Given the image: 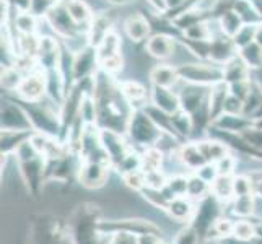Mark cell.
I'll return each instance as SVG.
<instances>
[{
    "mask_svg": "<svg viewBox=\"0 0 262 244\" xmlns=\"http://www.w3.org/2000/svg\"><path fill=\"white\" fill-rule=\"evenodd\" d=\"M62 59V49L56 39H52L51 36H42L39 38L38 52H36V64L44 72L54 70L60 67Z\"/></svg>",
    "mask_w": 262,
    "mask_h": 244,
    "instance_id": "16",
    "label": "cell"
},
{
    "mask_svg": "<svg viewBox=\"0 0 262 244\" xmlns=\"http://www.w3.org/2000/svg\"><path fill=\"white\" fill-rule=\"evenodd\" d=\"M74 244H103V233L99 225L103 212L93 202L78 204L67 218Z\"/></svg>",
    "mask_w": 262,
    "mask_h": 244,
    "instance_id": "2",
    "label": "cell"
},
{
    "mask_svg": "<svg viewBox=\"0 0 262 244\" xmlns=\"http://www.w3.org/2000/svg\"><path fill=\"white\" fill-rule=\"evenodd\" d=\"M57 4V0H33L31 13L36 16H46V13Z\"/></svg>",
    "mask_w": 262,
    "mask_h": 244,
    "instance_id": "55",
    "label": "cell"
},
{
    "mask_svg": "<svg viewBox=\"0 0 262 244\" xmlns=\"http://www.w3.org/2000/svg\"><path fill=\"white\" fill-rule=\"evenodd\" d=\"M121 90L134 109H143L150 103V92H147V88L142 83H139V81L135 80L121 81Z\"/></svg>",
    "mask_w": 262,
    "mask_h": 244,
    "instance_id": "24",
    "label": "cell"
},
{
    "mask_svg": "<svg viewBox=\"0 0 262 244\" xmlns=\"http://www.w3.org/2000/svg\"><path fill=\"white\" fill-rule=\"evenodd\" d=\"M171 119H173V127L174 132L179 137L181 142H186L189 137L194 135V122H192V117L189 116L186 111L179 109L178 113L171 114Z\"/></svg>",
    "mask_w": 262,
    "mask_h": 244,
    "instance_id": "33",
    "label": "cell"
},
{
    "mask_svg": "<svg viewBox=\"0 0 262 244\" xmlns=\"http://www.w3.org/2000/svg\"><path fill=\"white\" fill-rule=\"evenodd\" d=\"M147 2L155 8L157 13H166L168 7H166V0H147Z\"/></svg>",
    "mask_w": 262,
    "mask_h": 244,
    "instance_id": "60",
    "label": "cell"
},
{
    "mask_svg": "<svg viewBox=\"0 0 262 244\" xmlns=\"http://www.w3.org/2000/svg\"><path fill=\"white\" fill-rule=\"evenodd\" d=\"M142 171L143 173H150V171L161 169L165 160V150L160 147H150L142 150Z\"/></svg>",
    "mask_w": 262,
    "mask_h": 244,
    "instance_id": "36",
    "label": "cell"
},
{
    "mask_svg": "<svg viewBox=\"0 0 262 244\" xmlns=\"http://www.w3.org/2000/svg\"><path fill=\"white\" fill-rule=\"evenodd\" d=\"M44 20L48 21L54 33L60 36L62 39H66L67 42L78 39L82 34H88V30H82V26L69 13L64 0H57V4L46 13Z\"/></svg>",
    "mask_w": 262,
    "mask_h": 244,
    "instance_id": "9",
    "label": "cell"
},
{
    "mask_svg": "<svg viewBox=\"0 0 262 244\" xmlns=\"http://www.w3.org/2000/svg\"><path fill=\"white\" fill-rule=\"evenodd\" d=\"M34 135L33 129H2L0 135V153L2 160H7L8 157L15 155L23 143L31 140Z\"/></svg>",
    "mask_w": 262,
    "mask_h": 244,
    "instance_id": "18",
    "label": "cell"
},
{
    "mask_svg": "<svg viewBox=\"0 0 262 244\" xmlns=\"http://www.w3.org/2000/svg\"><path fill=\"white\" fill-rule=\"evenodd\" d=\"M103 244H139L137 236L127 233H111L103 234Z\"/></svg>",
    "mask_w": 262,
    "mask_h": 244,
    "instance_id": "52",
    "label": "cell"
},
{
    "mask_svg": "<svg viewBox=\"0 0 262 244\" xmlns=\"http://www.w3.org/2000/svg\"><path fill=\"white\" fill-rule=\"evenodd\" d=\"M216 166V171H219L220 176H234L238 174V158L233 155V153H230V155H227L225 158H222L220 161L215 163Z\"/></svg>",
    "mask_w": 262,
    "mask_h": 244,
    "instance_id": "49",
    "label": "cell"
},
{
    "mask_svg": "<svg viewBox=\"0 0 262 244\" xmlns=\"http://www.w3.org/2000/svg\"><path fill=\"white\" fill-rule=\"evenodd\" d=\"M223 81L228 85L239 83V81H248L251 80V69L248 64L236 54L233 59H230L227 64H223Z\"/></svg>",
    "mask_w": 262,
    "mask_h": 244,
    "instance_id": "26",
    "label": "cell"
},
{
    "mask_svg": "<svg viewBox=\"0 0 262 244\" xmlns=\"http://www.w3.org/2000/svg\"><path fill=\"white\" fill-rule=\"evenodd\" d=\"M101 143L110 157V163L113 169H117L121 166V163L125 160V157L134 150L130 145L129 139L124 134L114 132V130H106L101 129Z\"/></svg>",
    "mask_w": 262,
    "mask_h": 244,
    "instance_id": "12",
    "label": "cell"
},
{
    "mask_svg": "<svg viewBox=\"0 0 262 244\" xmlns=\"http://www.w3.org/2000/svg\"><path fill=\"white\" fill-rule=\"evenodd\" d=\"M239 135L249 143V145H252L257 150H262V129L254 127V125H252L251 129H248L246 132H243Z\"/></svg>",
    "mask_w": 262,
    "mask_h": 244,
    "instance_id": "54",
    "label": "cell"
},
{
    "mask_svg": "<svg viewBox=\"0 0 262 244\" xmlns=\"http://www.w3.org/2000/svg\"><path fill=\"white\" fill-rule=\"evenodd\" d=\"M150 103L168 114H174L181 109L179 93H174L171 88H165V86H157V85L151 86Z\"/></svg>",
    "mask_w": 262,
    "mask_h": 244,
    "instance_id": "21",
    "label": "cell"
},
{
    "mask_svg": "<svg viewBox=\"0 0 262 244\" xmlns=\"http://www.w3.org/2000/svg\"><path fill=\"white\" fill-rule=\"evenodd\" d=\"M233 178L234 176H220L219 174V176H216V179L212 183V192L227 205L231 204L233 197H234Z\"/></svg>",
    "mask_w": 262,
    "mask_h": 244,
    "instance_id": "37",
    "label": "cell"
},
{
    "mask_svg": "<svg viewBox=\"0 0 262 244\" xmlns=\"http://www.w3.org/2000/svg\"><path fill=\"white\" fill-rule=\"evenodd\" d=\"M233 238L241 239V241H252L256 239V228L252 218H238L234 221L233 228Z\"/></svg>",
    "mask_w": 262,
    "mask_h": 244,
    "instance_id": "42",
    "label": "cell"
},
{
    "mask_svg": "<svg viewBox=\"0 0 262 244\" xmlns=\"http://www.w3.org/2000/svg\"><path fill=\"white\" fill-rule=\"evenodd\" d=\"M92 96L96 104L98 127L125 135L134 107L122 95L121 83H116L113 75L98 70L93 77Z\"/></svg>",
    "mask_w": 262,
    "mask_h": 244,
    "instance_id": "1",
    "label": "cell"
},
{
    "mask_svg": "<svg viewBox=\"0 0 262 244\" xmlns=\"http://www.w3.org/2000/svg\"><path fill=\"white\" fill-rule=\"evenodd\" d=\"M257 26L259 25H249V23H245L243 25V28L236 33V36L233 38L234 41V46L238 48V51L241 48L248 46V44L254 42L256 41V33H257Z\"/></svg>",
    "mask_w": 262,
    "mask_h": 244,
    "instance_id": "47",
    "label": "cell"
},
{
    "mask_svg": "<svg viewBox=\"0 0 262 244\" xmlns=\"http://www.w3.org/2000/svg\"><path fill=\"white\" fill-rule=\"evenodd\" d=\"M111 165L110 163H101V161H82L77 174V183L95 191V189H101L107 183V176H110Z\"/></svg>",
    "mask_w": 262,
    "mask_h": 244,
    "instance_id": "11",
    "label": "cell"
},
{
    "mask_svg": "<svg viewBox=\"0 0 262 244\" xmlns=\"http://www.w3.org/2000/svg\"><path fill=\"white\" fill-rule=\"evenodd\" d=\"M179 75L176 67H169L166 64L161 65H155L150 72V81L151 85L157 86H165V88H173L178 81H179Z\"/></svg>",
    "mask_w": 262,
    "mask_h": 244,
    "instance_id": "29",
    "label": "cell"
},
{
    "mask_svg": "<svg viewBox=\"0 0 262 244\" xmlns=\"http://www.w3.org/2000/svg\"><path fill=\"white\" fill-rule=\"evenodd\" d=\"M34 244H74L69 221L51 213H39L31 218Z\"/></svg>",
    "mask_w": 262,
    "mask_h": 244,
    "instance_id": "4",
    "label": "cell"
},
{
    "mask_svg": "<svg viewBox=\"0 0 262 244\" xmlns=\"http://www.w3.org/2000/svg\"><path fill=\"white\" fill-rule=\"evenodd\" d=\"M121 178L124 181V184L127 187H130L132 191H135V192H140L143 187H147L145 173H143L142 169L132 171V173H127V174H122Z\"/></svg>",
    "mask_w": 262,
    "mask_h": 244,
    "instance_id": "50",
    "label": "cell"
},
{
    "mask_svg": "<svg viewBox=\"0 0 262 244\" xmlns=\"http://www.w3.org/2000/svg\"><path fill=\"white\" fill-rule=\"evenodd\" d=\"M212 36L213 34L209 26V21H201L183 31V38L191 39V41H209L212 39Z\"/></svg>",
    "mask_w": 262,
    "mask_h": 244,
    "instance_id": "44",
    "label": "cell"
},
{
    "mask_svg": "<svg viewBox=\"0 0 262 244\" xmlns=\"http://www.w3.org/2000/svg\"><path fill=\"white\" fill-rule=\"evenodd\" d=\"M227 204L222 202L219 197L213 192L207 194L202 197L201 201L195 202V210L189 225L197 230V233L201 234L202 241H209V234L212 228L215 227V223L219 221L222 216L225 215V209H227Z\"/></svg>",
    "mask_w": 262,
    "mask_h": 244,
    "instance_id": "7",
    "label": "cell"
},
{
    "mask_svg": "<svg viewBox=\"0 0 262 244\" xmlns=\"http://www.w3.org/2000/svg\"><path fill=\"white\" fill-rule=\"evenodd\" d=\"M99 230L103 234L111 233H127L134 236H147V234H157L161 236V230L155 223L143 218H122V220H103L99 225Z\"/></svg>",
    "mask_w": 262,
    "mask_h": 244,
    "instance_id": "10",
    "label": "cell"
},
{
    "mask_svg": "<svg viewBox=\"0 0 262 244\" xmlns=\"http://www.w3.org/2000/svg\"><path fill=\"white\" fill-rule=\"evenodd\" d=\"M254 195L256 198H262V174L254 178Z\"/></svg>",
    "mask_w": 262,
    "mask_h": 244,
    "instance_id": "61",
    "label": "cell"
},
{
    "mask_svg": "<svg viewBox=\"0 0 262 244\" xmlns=\"http://www.w3.org/2000/svg\"><path fill=\"white\" fill-rule=\"evenodd\" d=\"M15 26L18 34H36L38 30V16L31 12H18L15 16Z\"/></svg>",
    "mask_w": 262,
    "mask_h": 244,
    "instance_id": "41",
    "label": "cell"
},
{
    "mask_svg": "<svg viewBox=\"0 0 262 244\" xmlns=\"http://www.w3.org/2000/svg\"><path fill=\"white\" fill-rule=\"evenodd\" d=\"M210 192H212V184L209 181H205L201 174L191 173L187 176V197L189 198H192L194 202H197Z\"/></svg>",
    "mask_w": 262,
    "mask_h": 244,
    "instance_id": "32",
    "label": "cell"
},
{
    "mask_svg": "<svg viewBox=\"0 0 262 244\" xmlns=\"http://www.w3.org/2000/svg\"><path fill=\"white\" fill-rule=\"evenodd\" d=\"M252 221H254V228H256V238L262 239V220H257L252 216Z\"/></svg>",
    "mask_w": 262,
    "mask_h": 244,
    "instance_id": "62",
    "label": "cell"
},
{
    "mask_svg": "<svg viewBox=\"0 0 262 244\" xmlns=\"http://www.w3.org/2000/svg\"><path fill=\"white\" fill-rule=\"evenodd\" d=\"M233 228H234V220L228 218L227 215H223L222 218L215 223V227L212 228L210 234H209V241H219L223 238H228L233 234Z\"/></svg>",
    "mask_w": 262,
    "mask_h": 244,
    "instance_id": "45",
    "label": "cell"
},
{
    "mask_svg": "<svg viewBox=\"0 0 262 244\" xmlns=\"http://www.w3.org/2000/svg\"><path fill=\"white\" fill-rule=\"evenodd\" d=\"M96 51H98V60L99 62L104 60V59L114 57V56H119L121 54V38L114 31L107 33L103 38V41L96 46Z\"/></svg>",
    "mask_w": 262,
    "mask_h": 244,
    "instance_id": "34",
    "label": "cell"
},
{
    "mask_svg": "<svg viewBox=\"0 0 262 244\" xmlns=\"http://www.w3.org/2000/svg\"><path fill=\"white\" fill-rule=\"evenodd\" d=\"M124 31L132 42H142V41H147L150 38L151 23H150L148 18L143 16L142 13H134V15L125 18Z\"/></svg>",
    "mask_w": 262,
    "mask_h": 244,
    "instance_id": "22",
    "label": "cell"
},
{
    "mask_svg": "<svg viewBox=\"0 0 262 244\" xmlns=\"http://www.w3.org/2000/svg\"><path fill=\"white\" fill-rule=\"evenodd\" d=\"M145 49L151 57L165 60L174 54V41L173 36L168 34H153L147 39Z\"/></svg>",
    "mask_w": 262,
    "mask_h": 244,
    "instance_id": "25",
    "label": "cell"
},
{
    "mask_svg": "<svg viewBox=\"0 0 262 244\" xmlns=\"http://www.w3.org/2000/svg\"><path fill=\"white\" fill-rule=\"evenodd\" d=\"M111 26H113V18L110 13L103 12V13L95 15L88 28V42L96 48L98 44L103 41L104 36L107 33H111Z\"/></svg>",
    "mask_w": 262,
    "mask_h": 244,
    "instance_id": "28",
    "label": "cell"
},
{
    "mask_svg": "<svg viewBox=\"0 0 262 244\" xmlns=\"http://www.w3.org/2000/svg\"><path fill=\"white\" fill-rule=\"evenodd\" d=\"M13 101L25 111L28 117L30 125L34 132L51 135V137L60 139L62 134V122L60 116L49 106L42 104L41 101H25V99L16 98Z\"/></svg>",
    "mask_w": 262,
    "mask_h": 244,
    "instance_id": "6",
    "label": "cell"
},
{
    "mask_svg": "<svg viewBox=\"0 0 262 244\" xmlns=\"http://www.w3.org/2000/svg\"><path fill=\"white\" fill-rule=\"evenodd\" d=\"M233 10L243 18V21H245V23H249V25L262 23V16L257 13V10L248 2V0H236Z\"/></svg>",
    "mask_w": 262,
    "mask_h": 244,
    "instance_id": "43",
    "label": "cell"
},
{
    "mask_svg": "<svg viewBox=\"0 0 262 244\" xmlns=\"http://www.w3.org/2000/svg\"><path fill=\"white\" fill-rule=\"evenodd\" d=\"M210 90L212 86L186 83V86L181 90V93H179L181 109L186 111L189 116H194L195 113L204 109V107H210L209 106Z\"/></svg>",
    "mask_w": 262,
    "mask_h": 244,
    "instance_id": "13",
    "label": "cell"
},
{
    "mask_svg": "<svg viewBox=\"0 0 262 244\" xmlns=\"http://www.w3.org/2000/svg\"><path fill=\"white\" fill-rule=\"evenodd\" d=\"M239 57L248 64L251 70H262V48L254 41L238 51Z\"/></svg>",
    "mask_w": 262,
    "mask_h": 244,
    "instance_id": "39",
    "label": "cell"
},
{
    "mask_svg": "<svg viewBox=\"0 0 262 244\" xmlns=\"http://www.w3.org/2000/svg\"><path fill=\"white\" fill-rule=\"evenodd\" d=\"M44 96H48L46 74L38 67L25 75L21 85L16 92V98L25 99V101H41Z\"/></svg>",
    "mask_w": 262,
    "mask_h": 244,
    "instance_id": "14",
    "label": "cell"
},
{
    "mask_svg": "<svg viewBox=\"0 0 262 244\" xmlns=\"http://www.w3.org/2000/svg\"><path fill=\"white\" fill-rule=\"evenodd\" d=\"M168 179H169V176L165 174L163 169H157V171L145 173L147 187H151V189H163L168 183Z\"/></svg>",
    "mask_w": 262,
    "mask_h": 244,
    "instance_id": "51",
    "label": "cell"
},
{
    "mask_svg": "<svg viewBox=\"0 0 262 244\" xmlns=\"http://www.w3.org/2000/svg\"><path fill=\"white\" fill-rule=\"evenodd\" d=\"M16 165L20 169L21 179L26 186V191L31 197L39 198L42 194V186L48 183L46 179V169H48V160L44 158L33 145V142L28 140L18 148L15 153Z\"/></svg>",
    "mask_w": 262,
    "mask_h": 244,
    "instance_id": "3",
    "label": "cell"
},
{
    "mask_svg": "<svg viewBox=\"0 0 262 244\" xmlns=\"http://www.w3.org/2000/svg\"><path fill=\"white\" fill-rule=\"evenodd\" d=\"M230 95V86L225 81H220L212 86L210 90V98H209V106H210V119H216L220 114H223L225 101ZM212 124V122H210Z\"/></svg>",
    "mask_w": 262,
    "mask_h": 244,
    "instance_id": "30",
    "label": "cell"
},
{
    "mask_svg": "<svg viewBox=\"0 0 262 244\" xmlns=\"http://www.w3.org/2000/svg\"><path fill=\"white\" fill-rule=\"evenodd\" d=\"M243 25H245V21H243V18L234 10H230V12L219 16L220 31L223 34L230 36V38H234V36H236V33L243 28Z\"/></svg>",
    "mask_w": 262,
    "mask_h": 244,
    "instance_id": "38",
    "label": "cell"
},
{
    "mask_svg": "<svg viewBox=\"0 0 262 244\" xmlns=\"http://www.w3.org/2000/svg\"><path fill=\"white\" fill-rule=\"evenodd\" d=\"M173 244H204V241L192 225L186 223L184 228H181L179 233L176 234V238L173 239Z\"/></svg>",
    "mask_w": 262,
    "mask_h": 244,
    "instance_id": "48",
    "label": "cell"
},
{
    "mask_svg": "<svg viewBox=\"0 0 262 244\" xmlns=\"http://www.w3.org/2000/svg\"><path fill=\"white\" fill-rule=\"evenodd\" d=\"M199 150L202 151V155L209 163H216L222 158L231 153V148L225 143L223 140L212 137V139H205V140H197Z\"/></svg>",
    "mask_w": 262,
    "mask_h": 244,
    "instance_id": "27",
    "label": "cell"
},
{
    "mask_svg": "<svg viewBox=\"0 0 262 244\" xmlns=\"http://www.w3.org/2000/svg\"><path fill=\"white\" fill-rule=\"evenodd\" d=\"M236 52L238 48L234 46L233 38L223 33L220 36H212V39L209 42V62L223 65L236 56Z\"/></svg>",
    "mask_w": 262,
    "mask_h": 244,
    "instance_id": "17",
    "label": "cell"
},
{
    "mask_svg": "<svg viewBox=\"0 0 262 244\" xmlns=\"http://www.w3.org/2000/svg\"><path fill=\"white\" fill-rule=\"evenodd\" d=\"M165 134L158 125L151 121V117L143 109H134L125 137L129 139L130 145L137 150H145L150 147H158Z\"/></svg>",
    "mask_w": 262,
    "mask_h": 244,
    "instance_id": "5",
    "label": "cell"
},
{
    "mask_svg": "<svg viewBox=\"0 0 262 244\" xmlns=\"http://www.w3.org/2000/svg\"><path fill=\"white\" fill-rule=\"evenodd\" d=\"M64 4L67 7L69 13L74 16V20L80 26H83V28L88 30L95 13L92 12V8L86 5V2H83V0H64Z\"/></svg>",
    "mask_w": 262,
    "mask_h": 244,
    "instance_id": "31",
    "label": "cell"
},
{
    "mask_svg": "<svg viewBox=\"0 0 262 244\" xmlns=\"http://www.w3.org/2000/svg\"><path fill=\"white\" fill-rule=\"evenodd\" d=\"M174 157L179 160V163L184 168H187L191 173H197L199 169L204 168L207 163L205 157L202 155V151L199 150L197 142H184L178 147L174 151Z\"/></svg>",
    "mask_w": 262,
    "mask_h": 244,
    "instance_id": "20",
    "label": "cell"
},
{
    "mask_svg": "<svg viewBox=\"0 0 262 244\" xmlns=\"http://www.w3.org/2000/svg\"><path fill=\"white\" fill-rule=\"evenodd\" d=\"M122 64H124V60H122V56L119 54V56H114V57L104 59L99 62V70L106 72L107 75H116L117 72L122 70Z\"/></svg>",
    "mask_w": 262,
    "mask_h": 244,
    "instance_id": "53",
    "label": "cell"
},
{
    "mask_svg": "<svg viewBox=\"0 0 262 244\" xmlns=\"http://www.w3.org/2000/svg\"><path fill=\"white\" fill-rule=\"evenodd\" d=\"M254 125V119L248 117L245 114H228L223 113L216 119L212 121L209 129H215L220 132H228V134H243L248 129Z\"/></svg>",
    "mask_w": 262,
    "mask_h": 244,
    "instance_id": "19",
    "label": "cell"
},
{
    "mask_svg": "<svg viewBox=\"0 0 262 244\" xmlns=\"http://www.w3.org/2000/svg\"><path fill=\"white\" fill-rule=\"evenodd\" d=\"M99 65L98 60V51L92 44H86L78 52L74 54V80L83 81L88 78H93L96 74V67Z\"/></svg>",
    "mask_w": 262,
    "mask_h": 244,
    "instance_id": "15",
    "label": "cell"
},
{
    "mask_svg": "<svg viewBox=\"0 0 262 244\" xmlns=\"http://www.w3.org/2000/svg\"><path fill=\"white\" fill-rule=\"evenodd\" d=\"M139 244H168L163 241V238L161 236H157V234H147V236H140L137 238ZM173 244V242H171Z\"/></svg>",
    "mask_w": 262,
    "mask_h": 244,
    "instance_id": "58",
    "label": "cell"
},
{
    "mask_svg": "<svg viewBox=\"0 0 262 244\" xmlns=\"http://www.w3.org/2000/svg\"><path fill=\"white\" fill-rule=\"evenodd\" d=\"M256 42L262 48V23H259L257 26V33H256Z\"/></svg>",
    "mask_w": 262,
    "mask_h": 244,
    "instance_id": "63",
    "label": "cell"
},
{
    "mask_svg": "<svg viewBox=\"0 0 262 244\" xmlns=\"http://www.w3.org/2000/svg\"><path fill=\"white\" fill-rule=\"evenodd\" d=\"M215 244H259V241H257V238L252 239V241H241V239H236V238H233V236H228V238L215 241Z\"/></svg>",
    "mask_w": 262,
    "mask_h": 244,
    "instance_id": "59",
    "label": "cell"
},
{
    "mask_svg": "<svg viewBox=\"0 0 262 244\" xmlns=\"http://www.w3.org/2000/svg\"><path fill=\"white\" fill-rule=\"evenodd\" d=\"M228 207L231 209V213L234 216H238V218H252L256 207V195L234 197Z\"/></svg>",
    "mask_w": 262,
    "mask_h": 244,
    "instance_id": "35",
    "label": "cell"
},
{
    "mask_svg": "<svg viewBox=\"0 0 262 244\" xmlns=\"http://www.w3.org/2000/svg\"><path fill=\"white\" fill-rule=\"evenodd\" d=\"M165 191L169 194L171 198L187 195V176H183V174L169 176L168 183L165 186Z\"/></svg>",
    "mask_w": 262,
    "mask_h": 244,
    "instance_id": "46",
    "label": "cell"
},
{
    "mask_svg": "<svg viewBox=\"0 0 262 244\" xmlns=\"http://www.w3.org/2000/svg\"><path fill=\"white\" fill-rule=\"evenodd\" d=\"M111 2H116V4H124V2H127V0H111Z\"/></svg>",
    "mask_w": 262,
    "mask_h": 244,
    "instance_id": "64",
    "label": "cell"
},
{
    "mask_svg": "<svg viewBox=\"0 0 262 244\" xmlns=\"http://www.w3.org/2000/svg\"><path fill=\"white\" fill-rule=\"evenodd\" d=\"M25 75L16 65H5L2 70V88L8 92H18Z\"/></svg>",
    "mask_w": 262,
    "mask_h": 244,
    "instance_id": "40",
    "label": "cell"
},
{
    "mask_svg": "<svg viewBox=\"0 0 262 244\" xmlns=\"http://www.w3.org/2000/svg\"><path fill=\"white\" fill-rule=\"evenodd\" d=\"M7 2L18 12H31L33 7V0H7Z\"/></svg>",
    "mask_w": 262,
    "mask_h": 244,
    "instance_id": "57",
    "label": "cell"
},
{
    "mask_svg": "<svg viewBox=\"0 0 262 244\" xmlns=\"http://www.w3.org/2000/svg\"><path fill=\"white\" fill-rule=\"evenodd\" d=\"M194 210H195V202L192 198H189L187 195H181L171 198L165 213H168L169 218L174 221L189 223L194 215Z\"/></svg>",
    "mask_w": 262,
    "mask_h": 244,
    "instance_id": "23",
    "label": "cell"
},
{
    "mask_svg": "<svg viewBox=\"0 0 262 244\" xmlns=\"http://www.w3.org/2000/svg\"><path fill=\"white\" fill-rule=\"evenodd\" d=\"M243 107H245V103H243L239 98L233 96L230 93L228 98H227V101H225L223 113H228V114H243Z\"/></svg>",
    "mask_w": 262,
    "mask_h": 244,
    "instance_id": "56",
    "label": "cell"
},
{
    "mask_svg": "<svg viewBox=\"0 0 262 244\" xmlns=\"http://www.w3.org/2000/svg\"><path fill=\"white\" fill-rule=\"evenodd\" d=\"M179 78L186 83L213 86L223 81V67L213 62H189L176 67Z\"/></svg>",
    "mask_w": 262,
    "mask_h": 244,
    "instance_id": "8",
    "label": "cell"
}]
</instances>
